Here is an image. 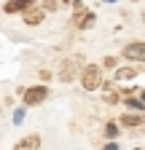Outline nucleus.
Here are the masks:
<instances>
[{
	"label": "nucleus",
	"instance_id": "11",
	"mask_svg": "<svg viewBox=\"0 0 145 150\" xmlns=\"http://www.w3.org/2000/svg\"><path fill=\"white\" fill-rule=\"evenodd\" d=\"M137 75H140V70H137V67H116L113 78H116V83H118V81H134Z\"/></svg>",
	"mask_w": 145,
	"mask_h": 150
},
{
	"label": "nucleus",
	"instance_id": "13",
	"mask_svg": "<svg viewBox=\"0 0 145 150\" xmlns=\"http://www.w3.org/2000/svg\"><path fill=\"white\" fill-rule=\"evenodd\" d=\"M124 102H126V107H132V110H137V112L145 110V102H142L140 97H134V94H132V97H124Z\"/></svg>",
	"mask_w": 145,
	"mask_h": 150
},
{
	"label": "nucleus",
	"instance_id": "10",
	"mask_svg": "<svg viewBox=\"0 0 145 150\" xmlns=\"http://www.w3.org/2000/svg\"><path fill=\"white\" fill-rule=\"evenodd\" d=\"M14 150H41V134H27L14 145Z\"/></svg>",
	"mask_w": 145,
	"mask_h": 150
},
{
	"label": "nucleus",
	"instance_id": "14",
	"mask_svg": "<svg viewBox=\"0 0 145 150\" xmlns=\"http://www.w3.org/2000/svg\"><path fill=\"white\" fill-rule=\"evenodd\" d=\"M41 8H43L46 13H57V11L62 8V0H41Z\"/></svg>",
	"mask_w": 145,
	"mask_h": 150
},
{
	"label": "nucleus",
	"instance_id": "4",
	"mask_svg": "<svg viewBox=\"0 0 145 150\" xmlns=\"http://www.w3.org/2000/svg\"><path fill=\"white\" fill-rule=\"evenodd\" d=\"M121 54H124V59H129V62H140V64H145V43H142V40L126 43V46L121 48Z\"/></svg>",
	"mask_w": 145,
	"mask_h": 150
},
{
	"label": "nucleus",
	"instance_id": "8",
	"mask_svg": "<svg viewBox=\"0 0 145 150\" xmlns=\"http://www.w3.org/2000/svg\"><path fill=\"white\" fill-rule=\"evenodd\" d=\"M102 99L107 102V105H118V102H124V97H121V91H118V86H116V81L113 83H105L102 81Z\"/></svg>",
	"mask_w": 145,
	"mask_h": 150
},
{
	"label": "nucleus",
	"instance_id": "16",
	"mask_svg": "<svg viewBox=\"0 0 145 150\" xmlns=\"http://www.w3.org/2000/svg\"><path fill=\"white\" fill-rule=\"evenodd\" d=\"M70 6H72V13H81V11H86L83 0H70Z\"/></svg>",
	"mask_w": 145,
	"mask_h": 150
},
{
	"label": "nucleus",
	"instance_id": "2",
	"mask_svg": "<svg viewBox=\"0 0 145 150\" xmlns=\"http://www.w3.org/2000/svg\"><path fill=\"white\" fill-rule=\"evenodd\" d=\"M81 86H83V91H97L102 86V67L100 64H83V70H81Z\"/></svg>",
	"mask_w": 145,
	"mask_h": 150
},
{
	"label": "nucleus",
	"instance_id": "6",
	"mask_svg": "<svg viewBox=\"0 0 145 150\" xmlns=\"http://www.w3.org/2000/svg\"><path fill=\"white\" fill-rule=\"evenodd\" d=\"M118 123H121L124 129H142V126H145V115H142V112H137V110H132V112L118 115Z\"/></svg>",
	"mask_w": 145,
	"mask_h": 150
},
{
	"label": "nucleus",
	"instance_id": "21",
	"mask_svg": "<svg viewBox=\"0 0 145 150\" xmlns=\"http://www.w3.org/2000/svg\"><path fill=\"white\" fill-rule=\"evenodd\" d=\"M62 6H70V0H62Z\"/></svg>",
	"mask_w": 145,
	"mask_h": 150
},
{
	"label": "nucleus",
	"instance_id": "18",
	"mask_svg": "<svg viewBox=\"0 0 145 150\" xmlns=\"http://www.w3.org/2000/svg\"><path fill=\"white\" fill-rule=\"evenodd\" d=\"M38 78H41V83H48V81L54 78V72H51V70H41V72H38Z\"/></svg>",
	"mask_w": 145,
	"mask_h": 150
},
{
	"label": "nucleus",
	"instance_id": "15",
	"mask_svg": "<svg viewBox=\"0 0 145 150\" xmlns=\"http://www.w3.org/2000/svg\"><path fill=\"white\" fill-rule=\"evenodd\" d=\"M24 115H27L24 107H16V110H14V123H16V126H22V123H24Z\"/></svg>",
	"mask_w": 145,
	"mask_h": 150
},
{
	"label": "nucleus",
	"instance_id": "24",
	"mask_svg": "<svg viewBox=\"0 0 145 150\" xmlns=\"http://www.w3.org/2000/svg\"><path fill=\"white\" fill-rule=\"evenodd\" d=\"M129 3H140V0H129Z\"/></svg>",
	"mask_w": 145,
	"mask_h": 150
},
{
	"label": "nucleus",
	"instance_id": "7",
	"mask_svg": "<svg viewBox=\"0 0 145 150\" xmlns=\"http://www.w3.org/2000/svg\"><path fill=\"white\" fill-rule=\"evenodd\" d=\"M41 0H6L3 3V13H22L32 6H38Z\"/></svg>",
	"mask_w": 145,
	"mask_h": 150
},
{
	"label": "nucleus",
	"instance_id": "3",
	"mask_svg": "<svg viewBox=\"0 0 145 150\" xmlns=\"http://www.w3.org/2000/svg\"><path fill=\"white\" fill-rule=\"evenodd\" d=\"M46 99H48V86H46V83H41V86H30V88L22 91V102H24V107L43 105Z\"/></svg>",
	"mask_w": 145,
	"mask_h": 150
},
{
	"label": "nucleus",
	"instance_id": "5",
	"mask_svg": "<svg viewBox=\"0 0 145 150\" xmlns=\"http://www.w3.org/2000/svg\"><path fill=\"white\" fill-rule=\"evenodd\" d=\"M70 24L75 27V30H92L94 24H97V13L94 11H81V13H72V19H70Z\"/></svg>",
	"mask_w": 145,
	"mask_h": 150
},
{
	"label": "nucleus",
	"instance_id": "23",
	"mask_svg": "<svg viewBox=\"0 0 145 150\" xmlns=\"http://www.w3.org/2000/svg\"><path fill=\"white\" fill-rule=\"evenodd\" d=\"M142 24H145V11H142Z\"/></svg>",
	"mask_w": 145,
	"mask_h": 150
},
{
	"label": "nucleus",
	"instance_id": "9",
	"mask_svg": "<svg viewBox=\"0 0 145 150\" xmlns=\"http://www.w3.org/2000/svg\"><path fill=\"white\" fill-rule=\"evenodd\" d=\"M43 16H46V11H43V8L32 6V8H27V11H22V22H24L27 27H38V24L43 22Z\"/></svg>",
	"mask_w": 145,
	"mask_h": 150
},
{
	"label": "nucleus",
	"instance_id": "25",
	"mask_svg": "<svg viewBox=\"0 0 145 150\" xmlns=\"http://www.w3.org/2000/svg\"><path fill=\"white\" fill-rule=\"evenodd\" d=\"M134 150H140V147H134Z\"/></svg>",
	"mask_w": 145,
	"mask_h": 150
},
{
	"label": "nucleus",
	"instance_id": "19",
	"mask_svg": "<svg viewBox=\"0 0 145 150\" xmlns=\"http://www.w3.org/2000/svg\"><path fill=\"white\" fill-rule=\"evenodd\" d=\"M102 150H121V147H118V142H116V139H107V142L102 145Z\"/></svg>",
	"mask_w": 145,
	"mask_h": 150
},
{
	"label": "nucleus",
	"instance_id": "12",
	"mask_svg": "<svg viewBox=\"0 0 145 150\" xmlns=\"http://www.w3.org/2000/svg\"><path fill=\"white\" fill-rule=\"evenodd\" d=\"M118 134H121V123L107 121V123H105V137H107V139H116Z\"/></svg>",
	"mask_w": 145,
	"mask_h": 150
},
{
	"label": "nucleus",
	"instance_id": "1",
	"mask_svg": "<svg viewBox=\"0 0 145 150\" xmlns=\"http://www.w3.org/2000/svg\"><path fill=\"white\" fill-rule=\"evenodd\" d=\"M83 56L81 54H75V56H67V59L62 62V67H59V81L62 83H72L75 78H81V70H83Z\"/></svg>",
	"mask_w": 145,
	"mask_h": 150
},
{
	"label": "nucleus",
	"instance_id": "17",
	"mask_svg": "<svg viewBox=\"0 0 145 150\" xmlns=\"http://www.w3.org/2000/svg\"><path fill=\"white\" fill-rule=\"evenodd\" d=\"M118 64V59H116V56H105V59H102V67H107V70H113Z\"/></svg>",
	"mask_w": 145,
	"mask_h": 150
},
{
	"label": "nucleus",
	"instance_id": "22",
	"mask_svg": "<svg viewBox=\"0 0 145 150\" xmlns=\"http://www.w3.org/2000/svg\"><path fill=\"white\" fill-rule=\"evenodd\" d=\"M102 3H116V0H102Z\"/></svg>",
	"mask_w": 145,
	"mask_h": 150
},
{
	"label": "nucleus",
	"instance_id": "20",
	"mask_svg": "<svg viewBox=\"0 0 145 150\" xmlns=\"http://www.w3.org/2000/svg\"><path fill=\"white\" fill-rule=\"evenodd\" d=\"M140 99H142V102H145V88H142V91H140Z\"/></svg>",
	"mask_w": 145,
	"mask_h": 150
}]
</instances>
